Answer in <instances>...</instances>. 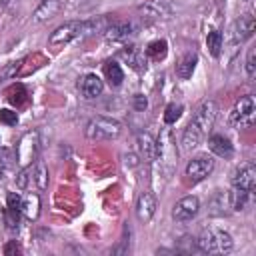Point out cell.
Listing matches in <instances>:
<instances>
[{
    "mask_svg": "<svg viewBox=\"0 0 256 256\" xmlns=\"http://www.w3.org/2000/svg\"><path fill=\"white\" fill-rule=\"evenodd\" d=\"M196 244L206 254H228L234 246L232 236L222 228H204L198 234Z\"/></svg>",
    "mask_w": 256,
    "mask_h": 256,
    "instance_id": "6da1fadb",
    "label": "cell"
},
{
    "mask_svg": "<svg viewBox=\"0 0 256 256\" xmlns=\"http://www.w3.org/2000/svg\"><path fill=\"white\" fill-rule=\"evenodd\" d=\"M84 134L88 140H112L122 134V122L108 116H94L86 124Z\"/></svg>",
    "mask_w": 256,
    "mask_h": 256,
    "instance_id": "7a4b0ae2",
    "label": "cell"
},
{
    "mask_svg": "<svg viewBox=\"0 0 256 256\" xmlns=\"http://www.w3.org/2000/svg\"><path fill=\"white\" fill-rule=\"evenodd\" d=\"M86 34V22H80V20H68L64 24H60L48 38V44L52 48H60V46H66L70 44L72 40L80 38Z\"/></svg>",
    "mask_w": 256,
    "mask_h": 256,
    "instance_id": "3957f363",
    "label": "cell"
},
{
    "mask_svg": "<svg viewBox=\"0 0 256 256\" xmlns=\"http://www.w3.org/2000/svg\"><path fill=\"white\" fill-rule=\"evenodd\" d=\"M216 116H218V104H216L214 100H204V102L196 108V112H194V116H192L190 122L206 136V134L212 130V126H214Z\"/></svg>",
    "mask_w": 256,
    "mask_h": 256,
    "instance_id": "277c9868",
    "label": "cell"
},
{
    "mask_svg": "<svg viewBox=\"0 0 256 256\" xmlns=\"http://www.w3.org/2000/svg\"><path fill=\"white\" fill-rule=\"evenodd\" d=\"M254 112H256V102H254V96H242L236 104H234V108H232V112H230V122L234 124V126H250L252 122H254Z\"/></svg>",
    "mask_w": 256,
    "mask_h": 256,
    "instance_id": "5b68a950",
    "label": "cell"
},
{
    "mask_svg": "<svg viewBox=\"0 0 256 256\" xmlns=\"http://www.w3.org/2000/svg\"><path fill=\"white\" fill-rule=\"evenodd\" d=\"M36 154H38V132H26L16 148V160H18L20 168L34 164Z\"/></svg>",
    "mask_w": 256,
    "mask_h": 256,
    "instance_id": "8992f818",
    "label": "cell"
},
{
    "mask_svg": "<svg viewBox=\"0 0 256 256\" xmlns=\"http://www.w3.org/2000/svg\"><path fill=\"white\" fill-rule=\"evenodd\" d=\"M212 170H214V158L208 156V154L196 156V158H192V160L186 164V176H188L192 182L204 180L206 176L212 174Z\"/></svg>",
    "mask_w": 256,
    "mask_h": 256,
    "instance_id": "52a82bcc",
    "label": "cell"
},
{
    "mask_svg": "<svg viewBox=\"0 0 256 256\" xmlns=\"http://www.w3.org/2000/svg\"><path fill=\"white\" fill-rule=\"evenodd\" d=\"M198 210H200V200L196 196H184L172 206V218L176 222H190L192 218H196Z\"/></svg>",
    "mask_w": 256,
    "mask_h": 256,
    "instance_id": "ba28073f",
    "label": "cell"
},
{
    "mask_svg": "<svg viewBox=\"0 0 256 256\" xmlns=\"http://www.w3.org/2000/svg\"><path fill=\"white\" fill-rule=\"evenodd\" d=\"M230 182H232V188H240V190L252 192L254 190V184H256V166L252 162H246V164L238 166L232 172Z\"/></svg>",
    "mask_w": 256,
    "mask_h": 256,
    "instance_id": "9c48e42d",
    "label": "cell"
},
{
    "mask_svg": "<svg viewBox=\"0 0 256 256\" xmlns=\"http://www.w3.org/2000/svg\"><path fill=\"white\" fill-rule=\"evenodd\" d=\"M136 144H138V156L140 160L144 162H154L158 158V140L150 134V132H140L138 138H136Z\"/></svg>",
    "mask_w": 256,
    "mask_h": 256,
    "instance_id": "30bf717a",
    "label": "cell"
},
{
    "mask_svg": "<svg viewBox=\"0 0 256 256\" xmlns=\"http://www.w3.org/2000/svg\"><path fill=\"white\" fill-rule=\"evenodd\" d=\"M134 214L140 222H150L152 216L156 214V198L152 192H142L138 198H136V204H134Z\"/></svg>",
    "mask_w": 256,
    "mask_h": 256,
    "instance_id": "8fae6325",
    "label": "cell"
},
{
    "mask_svg": "<svg viewBox=\"0 0 256 256\" xmlns=\"http://www.w3.org/2000/svg\"><path fill=\"white\" fill-rule=\"evenodd\" d=\"M104 36L108 42H128V38L134 36V26L130 22L112 20V24L104 28Z\"/></svg>",
    "mask_w": 256,
    "mask_h": 256,
    "instance_id": "7c38bea8",
    "label": "cell"
},
{
    "mask_svg": "<svg viewBox=\"0 0 256 256\" xmlns=\"http://www.w3.org/2000/svg\"><path fill=\"white\" fill-rule=\"evenodd\" d=\"M78 88H80V92H82V96H84L86 100H94V98L102 96L104 82H102V78H100L98 74H92V72H90V74H84V76L80 78Z\"/></svg>",
    "mask_w": 256,
    "mask_h": 256,
    "instance_id": "4fadbf2b",
    "label": "cell"
},
{
    "mask_svg": "<svg viewBox=\"0 0 256 256\" xmlns=\"http://www.w3.org/2000/svg\"><path fill=\"white\" fill-rule=\"evenodd\" d=\"M254 30H256V20H254V16L252 14H242L236 22H234V26H232V34H234V40L236 42H244V40H248V38H252L254 36Z\"/></svg>",
    "mask_w": 256,
    "mask_h": 256,
    "instance_id": "5bb4252c",
    "label": "cell"
},
{
    "mask_svg": "<svg viewBox=\"0 0 256 256\" xmlns=\"http://www.w3.org/2000/svg\"><path fill=\"white\" fill-rule=\"evenodd\" d=\"M208 148L212 154H216L220 158H232V154H234V146L224 134H212L208 138Z\"/></svg>",
    "mask_w": 256,
    "mask_h": 256,
    "instance_id": "9a60e30c",
    "label": "cell"
},
{
    "mask_svg": "<svg viewBox=\"0 0 256 256\" xmlns=\"http://www.w3.org/2000/svg\"><path fill=\"white\" fill-rule=\"evenodd\" d=\"M120 58H122L132 70H136V72H140V70L146 68V56H144V52H142L140 48H136V46H126V48H122Z\"/></svg>",
    "mask_w": 256,
    "mask_h": 256,
    "instance_id": "2e32d148",
    "label": "cell"
},
{
    "mask_svg": "<svg viewBox=\"0 0 256 256\" xmlns=\"http://www.w3.org/2000/svg\"><path fill=\"white\" fill-rule=\"evenodd\" d=\"M60 10V0H42L34 10V22H46Z\"/></svg>",
    "mask_w": 256,
    "mask_h": 256,
    "instance_id": "e0dca14e",
    "label": "cell"
},
{
    "mask_svg": "<svg viewBox=\"0 0 256 256\" xmlns=\"http://www.w3.org/2000/svg\"><path fill=\"white\" fill-rule=\"evenodd\" d=\"M230 212V200L228 192H216L208 202V214L210 216H224Z\"/></svg>",
    "mask_w": 256,
    "mask_h": 256,
    "instance_id": "ac0fdd59",
    "label": "cell"
},
{
    "mask_svg": "<svg viewBox=\"0 0 256 256\" xmlns=\"http://www.w3.org/2000/svg\"><path fill=\"white\" fill-rule=\"evenodd\" d=\"M196 62H198L196 52H186V54H182V58H180L178 64H176V74H178V78L188 80V78L194 74Z\"/></svg>",
    "mask_w": 256,
    "mask_h": 256,
    "instance_id": "d6986e66",
    "label": "cell"
},
{
    "mask_svg": "<svg viewBox=\"0 0 256 256\" xmlns=\"http://www.w3.org/2000/svg\"><path fill=\"white\" fill-rule=\"evenodd\" d=\"M20 212L24 214L26 220H36L40 216V196L38 194H26L22 196V206H20Z\"/></svg>",
    "mask_w": 256,
    "mask_h": 256,
    "instance_id": "ffe728a7",
    "label": "cell"
},
{
    "mask_svg": "<svg viewBox=\"0 0 256 256\" xmlns=\"http://www.w3.org/2000/svg\"><path fill=\"white\" fill-rule=\"evenodd\" d=\"M166 54H168V42L166 40H152V42H148V46L144 50V56L152 62L164 60Z\"/></svg>",
    "mask_w": 256,
    "mask_h": 256,
    "instance_id": "44dd1931",
    "label": "cell"
},
{
    "mask_svg": "<svg viewBox=\"0 0 256 256\" xmlns=\"http://www.w3.org/2000/svg\"><path fill=\"white\" fill-rule=\"evenodd\" d=\"M202 140H204V134H202L192 122H188V126H186L184 132H182V148H184V150H192V148H196Z\"/></svg>",
    "mask_w": 256,
    "mask_h": 256,
    "instance_id": "7402d4cb",
    "label": "cell"
},
{
    "mask_svg": "<svg viewBox=\"0 0 256 256\" xmlns=\"http://www.w3.org/2000/svg\"><path fill=\"white\" fill-rule=\"evenodd\" d=\"M48 166L42 162V160H36L32 164V184L38 188V190H46L48 188Z\"/></svg>",
    "mask_w": 256,
    "mask_h": 256,
    "instance_id": "603a6c76",
    "label": "cell"
},
{
    "mask_svg": "<svg viewBox=\"0 0 256 256\" xmlns=\"http://www.w3.org/2000/svg\"><path fill=\"white\" fill-rule=\"evenodd\" d=\"M104 76H106L110 86L118 88L122 84V80H124V70H122V66L116 60H110V62L104 64Z\"/></svg>",
    "mask_w": 256,
    "mask_h": 256,
    "instance_id": "cb8c5ba5",
    "label": "cell"
},
{
    "mask_svg": "<svg viewBox=\"0 0 256 256\" xmlns=\"http://www.w3.org/2000/svg\"><path fill=\"white\" fill-rule=\"evenodd\" d=\"M248 198H250V192L248 190H240V188H232L228 192V200H230V210L234 212H240L246 208L248 204Z\"/></svg>",
    "mask_w": 256,
    "mask_h": 256,
    "instance_id": "d4e9b609",
    "label": "cell"
},
{
    "mask_svg": "<svg viewBox=\"0 0 256 256\" xmlns=\"http://www.w3.org/2000/svg\"><path fill=\"white\" fill-rule=\"evenodd\" d=\"M222 42H224V38H222V32H220V30H210V32H208V36H206V48H208V52H210L214 58L220 56V52H222Z\"/></svg>",
    "mask_w": 256,
    "mask_h": 256,
    "instance_id": "484cf974",
    "label": "cell"
},
{
    "mask_svg": "<svg viewBox=\"0 0 256 256\" xmlns=\"http://www.w3.org/2000/svg\"><path fill=\"white\" fill-rule=\"evenodd\" d=\"M16 186H18L20 190H28V188L32 186V164L20 168V172H18V176H16Z\"/></svg>",
    "mask_w": 256,
    "mask_h": 256,
    "instance_id": "4316f807",
    "label": "cell"
},
{
    "mask_svg": "<svg viewBox=\"0 0 256 256\" xmlns=\"http://www.w3.org/2000/svg\"><path fill=\"white\" fill-rule=\"evenodd\" d=\"M14 154H12V150H8V148H0V178H4V174L12 168V164H14Z\"/></svg>",
    "mask_w": 256,
    "mask_h": 256,
    "instance_id": "83f0119b",
    "label": "cell"
},
{
    "mask_svg": "<svg viewBox=\"0 0 256 256\" xmlns=\"http://www.w3.org/2000/svg\"><path fill=\"white\" fill-rule=\"evenodd\" d=\"M180 116H182V106L180 104H168L166 106V112H164V122L166 124H174Z\"/></svg>",
    "mask_w": 256,
    "mask_h": 256,
    "instance_id": "f1b7e54d",
    "label": "cell"
},
{
    "mask_svg": "<svg viewBox=\"0 0 256 256\" xmlns=\"http://www.w3.org/2000/svg\"><path fill=\"white\" fill-rule=\"evenodd\" d=\"M4 220H6V226H8L10 230L18 228V222H20V210L6 208V210H4Z\"/></svg>",
    "mask_w": 256,
    "mask_h": 256,
    "instance_id": "f546056e",
    "label": "cell"
},
{
    "mask_svg": "<svg viewBox=\"0 0 256 256\" xmlns=\"http://www.w3.org/2000/svg\"><path fill=\"white\" fill-rule=\"evenodd\" d=\"M0 122L6 124V126H16L18 124V112H14L10 108L0 110Z\"/></svg>",
    "mask_w": 256,
    "mask_h": 256,
    "instance_id": "4dcf8cb0",
    "label": "cell"
},
{
    "mask_svg": "<svg viewBox=\"0 0 256 256\" xmlns=\"http://www.w3.org/2000/svg\"><path fill=\"white\" fill-rule=\"evenodd\" d=\"M254 74H256V48H250L246 56V76L254 78Z\"/></svg>",
    "mask_w": 256,
    "mask_h": 256,
    "instance_id": "1f68e13d",
    "label": "cell"
},
{
    "mask_svg": "<svg viewBox=\"0 0 256 256\" xmlns=\"http://www.w3.org/2000/svg\"><path fill=\"white\" fill-rule=\"evenodd\" d=\"M22 206V196L18 192H10L6 196V208H12V210H20Z\"/></svg>",
    "mask_w": 256,
    "mask_h": 256,
    "instance_id": "d6a6232c",
    "label": "cell"
},
{
    "mask_svg": "<svg viewBox=\"0 0 256 256\" xmlns=\"http://www.w3.org/2000/svg\"><path fill=\"white\" fill-rule=\"evenodd\" d=\"M132 106H134L136 112H144L146 106H148L146 96H144V94H134V98H132Z\"/></svg>",
    "mask_w": 256,
    "mask_h": 256,
    "instance_id": "836d02e7",
    "label": "cell"
},
{
    "mask_svg": "<svg viewBox=\"0 0 256 256\" xmlns=\"http://www.w3.org/2000/svg\"><path fill=\"white\" fill-rule=\"evenodd\" d=\"M12 252H20V246L16 244V240H12L4 246V254H12Z\"/></svg>",
    "mask_w": 256,
    "mask_h": 256,
    "instance_id": "e575fe53",
    "label": "cell"
},
{
    "mask_svg": "<svg viewBox=\"0 0 256 256\" xmlns=\"http://www.w3.org/2000/svg\"><path fill=\"white\" fill-rule=\"evenodd\" d=\"M4 2H6V0H0V4H4Z\"/></svg>",
    "mask_w": 256,
    "mask_h": 256,
    "instance_id": "d590c367",
    "label": "cell"
},
{
    "mask_svg": "<svg viewBox=\"0 0 256 256\" xmlns=\"http://www.w3.org/2000/svg\"><path fill=\"white\" fill-rule=\"evenodd\" d=\"M244 2H248V0H244Z\"/></svg>",
    "mask_w": 256,
    "mask_h": 256,
    "instance_id": "8d00e7d4",
    "label": "cell"
}]
</instances>
